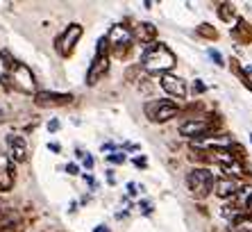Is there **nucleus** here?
I'll return each mask as SVG.
<instances>
[{"label": "nucleus", "mask_w": 252, "mask_h": 232, "mask_svg": "<svg viewBox=\"0 0 252 232\" xmlns=\"http://www.w3.org/2000/svg\"><path fill=\"white\" fill-rule=\"evenodd\" d=\"M232 71H234V75L239 77L241 82L246 84V89H250V91H252V80L248 77L246 68H241V66H239V62H236V60H232Z\"/></svg>", "instance_id": "obj_18"}, {"label": "nucleus", "mask_w": 252, "mask_h": 232, "mask_svg": "<svg viewBox=\"0 0 252 232\" xmlns=\"http://www.w3.org/2000/svg\"><path fill=\"white\" fill-rule=\"evenodd\" d=\"M143 114L150 123H166L182 114V107L173 100H150L143 105Z\"/></svg>", "instance_id": "obj_4"}, {"label": "nucleus", "mask_w": 252, "mask_h": 232, "mask_svg": "<svg viewBox=\"0 0 252 232\" xmlns=\"http://www.w3.org/2000/svg\"><path fill=\"white\" fill-rule=\"evenodd\" d=\"M94 232H109V228H107V226H95Z\"/></svg>", "instance_id": "obj_33"}, {"label": "nucleus", "mask_w": 252, "mask_h": 232, "mask_svg": "<svg viewBox=\"0 0 252 232\" xmlns=\"http://www.w3.org/2000/svg\"><path fill=\"white\" fill-rule=\"evenodd\" d=\"M107 182H109V185H114V182H116V178H114V171H107Z\"/></svg>", "instance_id": "obj_32"}, {"label": "nucleus", "mask_w": 252, "mask_h": 232, "mask_svg": "<svg viewBox=\"0 0 252 232\" xmlns=\"http://www.w3.org/2000/svg\"><path fill=\"white\" fill-rule=\"evenodd\" d=\"M82 34H84V28L80 23H70L68 28H66L62 34L55 39V48H57V53L62 55V57H68L73 50H75V46H77V41L82 39Z\"/></svg>", "instance_id": "obj_5"}, {"label": "nucleus", "mask_w": 252, "mask_h": 232, "mask_svg": "<svg viewBox=\"0 0 252 232\" xmlns=\"http://www.w3.org/2000/svg\"><path fill=\"white\" fill-rule=\"evenodd\" d=\"M150 207H153V205H150V202H141V209H143V214H150Z\"/></svg>", "instance_id": "obj_29"}, {"label": "nucleus", "mask_w": 252, "mask_h": 232, "mask_svg": "<svg viewBox=\"0 0 252 232\" xmlns=\"http://www.w3.org/2000/svg\"><path fill=\"white\" fill-rule=\"evenodd\" d=\"M107 160L112 162V164H123L127 157H125V153H112V155H107Z\"/></svg>", "instance_id": "obj_23"}, {"label": "nucleus", "mask_w": 252, "mask_h": 232, "mask_svg": "<svg viewBox=\"0 0 252 232\" xmlns=\"http://www.w3.org/2000/svg\"><path fill=\"white\" fill-rule=\"evenodd\" d=\"M250 141H252V134H250Z\"/></svg>", "instance_id": "obj_35"}, {"label": "nucleus", "mask_w": 252, "mask_h": 232, "mask_svg": "<svg viewBox=\"0 0 252 232\" xmlns=\"http://www.w3.org/2000/svg\"><path fill=\"white\" fill-rule=\"evenodd\" d=\"M107 41H109V50L116 57H125V53L132 46V30L125 28V25H114L109 36H107Z\"/></svg>", "instance_id": "obj_6"}, {"label": "nucleus", "mask_w": 252, "mask_h": 232, "mask_svg": "<svg viewBox=\"0 0 252 232\" xmlns=\"http://www.w3.org/2000/svg\"><path fill=\"white\" fill-rule=\"evenodd\" d=\"M175 64H177L175 53L159 41L148 43L143 55H141V66L150 75H166V73H170L175 68Z\"/></svg>", "instance_id": "obj_1"}, {"label": "nucleus", "mask_w": 252, "mask_h": 232, "mask_svg": "<svg viewBox=\"0 0 252 232\" xmlns=\"http://www.w3.org/2000/svg\"><path fill=\"white\" fill-rule=\"evenodd\" d=\"M82 162H84V166H87V168H94V157H91L89 153L82 157Z\"/></svg>", "instance_id": "obj_28"}, {"label": "nucleus", "mask_w": 252, "mask_h": 232, "mask_svg": "<svg viewBox=\"0 0 252 232\" xmlns=\"http://www.w3.org/2000/svg\"><path fill=\"white\" fill-rule=\"evenodd\" d=\"M205 89H207V87L202 84V80H193V94H198V96H200Z\"/></svg>", "instance_id": "obj_24"}, {"label": "nucleus", "mask_w": 252, "mask_h": 232, "mask_svg": "<svg viewBox=\"0 0 252 232\" xmlns=\"http://www.w3.org/2000/svg\"><path fill=\"white\" fill-rule=\"evenodd\" d=\"M107 71H109V55H95L91 66H89V73H87V84L94 87L98 82L100 77H105Z\"/></svg>", "instance_id": "obj_10"}, {"label": "nucleus", "mask_w": 252, "mask_h": 232, "mask_svg": "<svg viewBox=\"0 0 252 232\" xmlns=\"http://www.w3.org/2000/svg\"><path fill=\"white\" fill-rule=\"evenodd\" d=\"M159 82H161V89H164L168 96H173V98H187L189 87L180 75H175V73H166V75H161Z\"/></svg>", "instance_id": "obj_9"}, {"label": "nucleus", "mask_w": 252, "mask_h": 232, "mask_svg": "<svg viewBox=\"0 0 252 232\" xmlns=\"http://www.w3.org/2000/svg\"><path fill=\"white\" fill-rule=\"evenodd\" d=\"M59 130V121L53 119V121H48V132H57Z\"/></svg>", "instance_id": "obj_27"}, {"label": "nucleus", "mask_w": 252, "mask_h": 232, "mask_svg": "<svg viewBox=\"0 0 252 232\" xmlns=\"http://www.w3.org/2000/svg\"><path fill=\"white\" fill-rule=\"evenodd\" d=\"M243 214V212H241L239 207H236V205H225L223 209H220V216H225V219L229 221V223H232V221L236 219V216H241Z\"/></svg>", "instance_id": "obj_20"}, {"label": "nucleus", "mask_w": 252, "mask_h": 232, "mask_svg": "<svg viewBox=\"0 0 252 232\" xmlns=\"http://www.w3.org/2000/svg\"><path fill=\"white\" fill-rule=\"evenodd\" d=\"M66 173H68V175H77L80 166H77V164H66Z\"/></svg>", "instance_id": "obj_25"}, {"label": "nucleus", "mask_w": 252, "mask_h": 232, "mask_svg": "<svg viewBox=\"0 0 252 232\" xmlns=\"http://www.w3.org/2000/svg\"><path fill=\"white\" fill-rule=\"evenodd\" d=\"M207 53H209V57H211V60H214V62H216L218 66H225V60H223V55L218 53V50H214V48H209V50H207Z\"/></svg>", "instance_id": "obj_22"}, {"label": "nucleus", "mask_w": 252, "mask_h": 232, "mask_svg": "<svg viewBox=\"0 0 252 232\" xmlns=\"http://www.w3.org/2000/svg\"><path fill=\"white\" fill-rule=\"evenodd\" d=\"M95 55H109V41H107V36H100V39H98Z\"/></svg>", "instance_id": "obj_21"}, {"label": "nucleus", "mask_w": 252, "mask_h": 232, "mask_svg": "<svg viewBox=\"0 0 252 232\" xmlns=\"http://www.w3.org/2000/svg\"><path fill=\"white\" fill-rule=\"evenodd\" d=\"M14 185V162L5 155H0V191L12 189Z\"/></svg>", "instance_id": "obj_12"}, {"label": "nucleus", "mask_w": 252, "mask_h": 232, "mask_svg": "<svg viewBox=\"0 0 252 232\" xmlns=\"http://www.w3.org/2000/svg\"><path fill=\"white\" fill-rule=\"evenodd\" d=\"M134 164H136V166H141V168H143V166H146V164H148V162H146V157H136V160H134Z\"/></svg>", "instance_id": "obj_30"}, {"label": "nucleus", "mask_w": 252, "mask_h": 232, "mask_svg": "<svg viewBox=\"0 0 252 232\" xmlns=\"http://www.w3.org/2000/svg\"><path fill=\"white\" fill-rule=\"evenodd\" d=\"M214 191L225 200V198H232L236 191H239V182L232 178H220L216 185H214Z\"/></svg>", "instance_id": "obj_14"}, {"label": "nucleus", "mask_w": 252, "mask_h": 232, "mask_svg": "<svg viewBox=\"0 0 252 232\" xmlns=\"http://www.w3.org/2000/svg\"><path fill=\"white\" fill-rule=\"evenodd\" d=\"M232 36L241 39V43H250L252 41V25L248 23V21H243V18H239V21H236V28L232 30Z\"/></svg>", "instance_id": "obj_15"}, {"label": "nucleus", "mask_w": 252, "mask_h": 232, "mask_svg": "<svg viewBox=\"0 0 252 232\" xmlns=\"http://www.w3.org/2000/svg\"><path fill=\"white\" fill-rule=\"evenodd\" d=\"M132 36H136L141 43L148 46V43H155V39H157V28L153 23H139L132 32Z\"/></svg>", "instance_id": "obj_13"}, {"label": "nucleus", "mask_w": 252, "mask_h": 232, "mask_svg": "<svg viewBox=\"0 0 252 232\" xmlns=\"http://www.w3.org/2000/svg\"><path fill=\"white\" fill-rule=\"evenodd\" d=\"M9 82H14V87H16L18 91H23V94H34V89H36L32 71H30L25 64H18V62H14V66H12V77H9Z\"/></svg>", "instance_id": "obj_7"}, {"label": "nucleus", "mask_w": 252, "mask_h": 232, "mask_svg": "<svg viewBox=\"0 0 252 232\" xmlns=\"http://www.w3.org/2000/svg\"><path fill=\"white\" fill-rule=\"evenodd\" d=\"M218 130V116H200V119H189L180 125V134L189 139H209Z\"/></svg>", "instance_id": "obj_2"}, {"label": "nucleus", "mask_w": 252, "mask_h": 232, "mask_svg": "<svg viewBox=\"0 0 252 232\" xmlns=\"http://www.w3.org/2000/svg\"><path fill=\"white\" fill-rule=\"evenodd\" d=\"M218 16H220V21H234L236 18V9H234V5L232 2H220L218 5Z\"/></svg>", "instance_id": "obj_17"}, {"label": "nucleus", "mask_w": 252, "mask_h": 232, "mask_svg": "<svg viewBox=\"0 0 252 232\" xmlns=\"http://www.w3.org/2000/svg\"><path fill=\"white\" fill-rule=\"evenodd\" d=\"M34 102L39 107H62L73 102V94H57V91H34Z\"/></svg>", "instance_id": "obj_8"}, {"label": "nucleus", "mask_w": 252, "mask_h": 232, "mask_svg": "<svg viewBox=\"0 0 252 232\" xmlns=\"http://www.w3.org/2000/svg\"><path fill=\"white\" fill-rule=\"evenodd\" d=\"M136 189H139V185H136V182H127V194H129V196H136V194H139Z\"/></svg>", "instance_id": "obj_26"}, {"label": "nucleus", "mask_w": 252, "mask_h": 232, "mask_svg": "<svg viewBox=\"0 0 252 232\" xmlns=\"http://www.w3.org/2000/svg\"><path fill=\"white\" fill-rule=\"evenodd\" d=\"M2 121H5V112H2V109H0V123H2Z\"/></svg>", "instance_id": "obj_34"}, {"label": "nucleus", "mask_w": 252, "mask_h": 232, "mask_svg": "<svg viewBox=\"0 0 252 232\" xmlns=\"http://www.w3.org/2000/svg\"><path fill=\"white\" fill-rule=\"evenodd\" d=\"M48 148L53 150V153H59V150H62V146H59V143H48Z\"/></svg>", "instance_id": "obj_31"}, {"label": "nucleus", "mask_w": 252, "mask_h": 232, "mask_svg": "<svg viewBox=\"0 0 252 232\" xmlns=\"http://www.w3.org/2000/svg\"><path fill=\"white\" fill-rule=\"evenodd\" d=\"M7 146H9V160L12 162L28 160V141L21 134H9L7 137Z\"/></svg>", "instance_id": "obj_11"}, {"label": "nucleus", "mask_w": 252, "mask_h": 232, "mask_svg": "<svg viewBox=\"0 0 252 232\" xmlns=\"http://www.w3.org/2000/svg\"><path fill=\"white\" fill-rule=\"evenodd\" d=\"M198 34L200 36H205V39H211V41H216L218 39V32L214 30V25H209V23H202L198 28Z\"/></svg>", "instance_id": "obj_19"}, {"label": "nucleus", "mask_w": 252, "mask_h": 232, "mask_svg": "<svg viewBox=\"0 0 252 232\" xmlns=\"http://www.w3.org/2000/svg\"><path fill=\"white\" fill-rule=\"evenodd\" d=\"M214 185H216V180H214V173L209 171L207 166H198L193 171H189L187 175V187L189 191L193 194V198H207L214 191Z\"/></svg>", "instance_id": "obj_3"}, {"label": "nucleus", "mask_w": 252, "mask_h": 232, "mask_svg": "<svg viewBox=\"0 0 252 232\" xmlns=\"http://www.w3.org/2000/svg\"><path fill=\"white\" fill-rule=\"evenodd\" d=\"M229 232H252V216L241 214L229 223Z\"/></svg>", "instance_id": "obj_16"}]
</instances>
